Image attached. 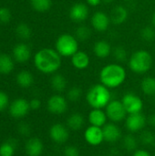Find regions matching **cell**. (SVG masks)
<instances>
[{
  "instance_id": "cell-1",
  "label": "cell",
  "mask_w": 155,
  "mask_h": 156,
  "mask_svg": "<svg viewBox=\"0 0 155 156\" xmlns=\"http://www.w3.org/2000/svg\"><path fill=\"white\" fill-rule=\"evenodd\" d=\"M61 56L56 49L44 48L39 49L34 57V65L38 71L44 74L57 72L61 67Z\"/></svg>"
},
{
  "instance_id": "cell-2",
  "label": "cell",
  "mask_w": 155,
  "mask_h": 156,
  "mask_svg": "<svg viewBox=\"0 0 155 156\" xmlns=\"http://www.w3.org/2000/svg\"><path fill=\"white\" fill-rule=\"evenodd\" d=\"M127 73L125 69L117 64L111 63L103 67L100 72V83L109 89H115L120 87L125 81Z\"/></svg>"
},
{
  "instance_id": "cell-3",
  "label": "cell",
  "mask_w": 155,
  "mask_h": 156,
  "mask_svg": "<svg viewBox=\"0 0 155 156\" xmlns=\"http://www.w3.org/2000/svg\"><path fill=\"white\" fill-rule=\"evenodd\" d=\"M86 100L92 109H103L111 101V94L110 89L103 84H95L89 89Z\"/></svg>"
},
{
  "instance_id": "cell-4",
  "label": "cell",
  "mask_w": 155,
  "mask_h": 156,
  "mask_svg": "<svg viewBox=\"0 0 155 156\" xmlns=\"http://www.w3.org/2000/svg\"><path fill=\"white\" fill-rule=\"evenodd\" d=\"M153 56L144 49L135 51L129 58V68L136 74H144L153 66Z\"/></svg>"
},
{
  "instance_id": "cell-5",
  "label": "cell",
  "mask_w": 155,
  "mask_h": 156,
  "mask_svg": "<svg viewBox=\"0 0 155 156\" xmlns=\"http://www.w3.org/2000/svg\"><path fill=\"white\" fill-rule=\"evenodd\" d=\"M55 49L61 57H72L79 51V42L76 37L65 33L60 35L55 43Z\"/></svg>"
},
{
  "instance_id": "cell-6",
  "label": "cell",
  "mask_w": 155,
  "mask_h": 156,
  "mask_svg": "<svg viewBox=\"0 0 155 156\" xmlns=\"http://www.w3.org/2000/svg\"><path fill=\"white\" fill-rule=\"evenodd\" d=\"M105 112L107 114L108 119L114 123L124 121L128 115L122 101H117V100H113L110 101V103L106 106Z\"/></svg>"
},
{
  "instance_id": "cell-7",
  "label": "cell",
  "mask_w": 155,
  "mask_h": 156,
  "mask_svg": "<svg viewBox=\"0 0 155 156\" xmlns=\"http://www.w3.org/2000/svg\"><path fill=\"white\" fill-rule=\"evenodd\" d=\"M122 102L128 114L142 112V111L143 109V100L138 95L132 93V92L126 93L122 97Z\"/></svg>"
},
{
  "instance_id": "cell-8",
  "label": "cell",
  "mask_w": 155,
  "mask_h": 156,
  "mask_svg": "<svg viewBox=\"0 0 155 156\" xmlns=\"http://www.w3.org/2000/svg\"><path fill=\"white\" fill-rule=\"evenodd\" d=\"M48 110L50 113L60 115L67 112L68 110V102L67 100L58 94L52 95L48 101Z\"/></svg>"
},
{
  "instance_id": "cell-9",
  "label": "cell",
  "mask_w": 155,
  "mask_h": 156,
  "mask_svg": "<svg viewBox=\"0 0 155 156\" xmlns=\"http://www.w3.org/2000/svg\"><path fill=\"white\" fill-rule=\"evenodd\" d=\"M147 119L142 112L128 114L125 119L126 128L132 133H138L142 131L145 127Z\"/></svg>"
},
{
  "instance_id": "cell-10",
  "label": "cell",
  "mask_w": 155,
  "mask_h": 156,
  "mask_svg": "<svg viewBox=\"0 0 155 156\" xmlns=\"http://www.w3.org/2000/svg\"><path fill=\"white\" fill-rule=\"evenodd\" d=\"M29 110V101L23 98L16 99L9 106V113L14 118H22L26 116L28 113Z\"/></svg>"
},
{
  "instance_id": "cell-11",
  "label": "cell",
  "mask_w": 155,
  "mask_h": 156,
  "mask_svg": "<svg viewBox=\"0 0 155 156\" xmlns=\"http://www.w3.org/2000/svg\"><path fill=\"white\" fill-rule=\"evenodd\" d=\"M84 138H85V141L91 146L100 145L104 141L102 128L90 125L85 130Z\"/></svg>"
},
{
  "instance_id": "cell-12",
  "label": "cell",
  "mask_w": 155,
  "mask_h": 156,
  "mask_svg": "<svg viewBox=\"0 0 155 156\" xmlns=\"http://www.w3.org/2000/svg\"><path fill=\"white\" fill-rule=\"evenodd\" d=\"M49 136L56 144H65L69 137L68 128L62 123H55L49 129Z\"/></svg>"
},
{
  "instance_id": "cell-13",
  "label": "cell",
  "mask_w": 155,
  "mask_h": 156,
  "mask_svg": "<svg viewBox=\"0 0 155 156\" xmlns=\"http://www.w3.org/2000/svg\"><path fill=\"white\" fill-rule=\"evenodd\" d=\"M89 7L86 4L76 3L69 9V17L76 23H81L85 21L89 16Z\"/></svg>"
},
{
  "instance_id": "cell-14",
  "label": "cell",
  "mask_w": 155,
  "mask_h": 156,
  "mask_svg": "<svg viewBox=\"0 0 155 156\" xmlns=\"http://www.w3.org/2000/svg\"><path fill=\"white\" fill-rule=\"evenodd\" d=\"M111 24L110 16L105 12L97 11L93 14L91 17V25L93 28L98 32H105Z\"/></svg>"
},
{
  "instance_id": "cell-15",
  "label": "cell",
  "mask_w": 155,
  "mask_h": 156,
  "mask_svg": "<svg viewBox=\"0 0 155 156\" xmlns=\"http://www.w3.org/2000/svg\"><path fill=\"white\" fill-rule=\"evenodd\" d=\"M102 131L105 142L113 144L118 142L122 138V131L114 122L106 123L102 127Z\"/></svg>"
},
{
  "instance_id": "cell-16",
  "label": "cell",
  "mask_w": 155,
  "mask_h": 156,
  "mask_svg": "<svg viewBox=\"0 0 155 156\" xmlns=\"http://www.w3.org/2000/svg\"><path fill=\"white\" fill-rule=\"evenodd\" d=\"M13 58L16 62L25 63L31 58V49L25 43H18L13 48Z\"/></svg>"
},
{
  "instance_id": "cell-17",
  "label": "cell",
  "mask_w": 155,
  "mask_h": 156,
  "mask_svg": "<svg viewBox=\"0 0 155 156\" xmlns=\"http://www.w3.org/2000/svg\"><path fill=\"white\" fill-rule=\"evenodd\" d=\"M71 64L72 66L79 70H83L87 69L90 63V58L89 55L85 51L79 50L71 57Z\"/></svg>"
},
{
  "instance_id": "cell-18",
  "label": "cell",
  "mask_w": 155,
  "mask_h": 156,
  "mask_svg": "<svg viewBox=\"0 0 155 156\" xmlns=\"http://www.w3.org/2000/svg\"><path fill=\"white\" fill-rule=\"evenodd\" d=\"M25 149L28 156H40L43 153L44 145L40 139L33 137L26 142Z\"/></svg>"
},
{
  "instance_id": "cell-19",
  "label": "cell",
  "mask_w": 155,
  "mask_h": 156,
  "mask_svg": "<svg viewBox=\"0 0 155 156\" xmlns=\"http://www.w3.org/2000/svg\"><path fill=\"white\" fill-rule=\"evenodd\" d=\"M107 114L102 109H93L89 113V122L90 125L102 128L107 123Z\"/></svg>"
},
{
  "instance_id": "cell-20",
  "label": "cell",
  "mask_w": 155,
  "mask_h": 156,
  "mask_svg": "<svg viewBox=\"0 0 155 156\" xmlns=\"http://www.w3.org/2000/svg\"><path fill=\"white\" fill-rule=\"evenodd\" d=\"M129 12L123 5H116L111 11V22L114 25H122L127 20Z\"/></svg>"
},
{
  "instance_id": "cell-21",
  "label": "cell",
  "mask_w": 155,
  "mask_h": 156,
  "mask_svg": "<svg viewBox=\"0 0 155 156\" xmlns=\"http://www.w3.org/2000/svg\"><path fill=\"white\" fill-rule=\"evenodd\" d=\"M93 52L99 58H106L111 55V47L106 40H99L93 46Z\"/></svg>"
},
{
  "instance_id": "cell-22",
  "label": "cell",
  "mask_w": 155,
  "mask_h": 156,
  "mask_svg": "<svg viewBox=\"0 0 155 156\" xmlns=\"http://www.w3.org/2000/svg\"><path fill=\"white\" fill-rule=\"evenodd\" d=\"M14 69V60L8 54H0V74L8 75Z\"/></svg>"
},
{
  "instance_id": "cell-23",
  "label": "cell",
  "mask_w": 155,
  "mask_h": 156,
  "mask_svg": "<svg viewBox=\"0 0 155 156\" xmlns=\"http://www.w3.org/2000/svg\"><path fill=\"white\" fill-rule=\"evenodd\" d=\"M16 83L22 88H29L34 83V77L28 70H21L16 74Z\"/></svg>"
},
{
  "instance_id": "cell-24",
  "label": "cell",
  "mask_w": 155,
  "mask_h": 156,
  "mask_svg": "<svg viewBox=\"0 0 155 156\" xmlns=\"http://www.w3.org/2000/svg\"><path fill=\"white\" fill-rule=\"evenodd\" d=\"M67 125L68 128L72 131H79L84 125V118L79 112L72 113L67 120Z\"/></svg>"
},
{
  "instance_id": "cell-25",
  "label": "cell",
  "mask_w": 155,
  "mask_h": 156,
  "mask_svg": "<svg viewBox=\"0 0 155 156\" xmlns=\"http://www.w3.org/2000/svg\"><path fill=\"white\" fill-rule=\"evenodd\" d=\"M50 82H51V87L53 88V90L58 92L64 91L66 90L67 84H68L67 79L62 74H59V73L53 75Z\"/></svg>"
},
{
  "instance_id": "cell-26",
  "label": "cell",
  "mask_w": 155,
  "mask_h": 156,
  "mask_svg": "<svg viewBox=\"0 0 155 156\" xmlns=\"http://www.w3.org/2000/svg\"><path fill=\"white\" fill-rule=\"evenodd\" d=\"M141 89L145 95L153 96L155 95V78L145 77L141 83Z\"/></svg>"
},
{
  "instance_id": "cell-27",
  "label": "cell",
  "mask_w": 155,
  "mask_h": 156,
  "mask_svg": "<svg viewBox=\"0 0 155 156\" xmlns=\"http://www.w3.org/2000/svg\"><path fill=\"white\" fill-rule=\"evenodd\" d=\"M30 5L37 12H46L51 8L52 0H30Z\"/></svg>"
},
{
  "instance_id": "cell-28",
  "label": "cell",
  "mask_w": 155,
  "mask_h": 156,
  "mask_svg": "<svg viewBox=\"0 0 155 156\" xmlns=\"http://www.w3.org/2000/svg\"><path fill=\"white\" fill-rule=\"evenodd\" d=\"M122 147L128 152H134L138 147V141L132 134H127L122 139Z\"/></svg>"
},
{
  "instance_id": "cell-29",
  "label": "cell",
  "mask_w": 155,
  "mask_h": 156,
  "mask_svg": "<svg viewBox=\"0 0 155 156\" xmlns=\"http://www.w3.org/2000/svg\"><path fill=\"white\" fill-rule=\"evenodd\" d=\"M16 34L21 39H29L32 35V31L27 24L20 23L16 27Z\"/></svg>"
},
{
  "instance_id": "cell-30",
  "label": "cell",
  "mask_w": 155,
  "mask_h": 156,
  "mask_svg": "<svg viewBox=\"0 0 155 156\" xmlns=\"http://www.w3.org/2000/svg\"><path fill=\"white\" fill-rule=\"evenodd\" d=\"M16 144L13 141H6L0 146V156H13L15 154Z\"/></svg>"
},
{
  "instance_id": "cell-31",
  "label": "cell",
  "mask_w": 155,
  "mask_h": 156,
  "mask_svg": "<svg viewBox=\"0 0 155 156\" xmlns=\"http://www.w3.org/2000/svg\"><path fill=\"white\" fill-rule=\"evenodd\" d=\"M140 141L143 144L146 146H154L155 145V134L151 131H143L141 133Z\"/></svg>"
},
{
  "instance_id": "cell-32",
  "label": "cell",
  "mask_w": 155,
  "mask_h": 156,
  "mask_svg": "<svg viewBox=\"0 0 155 156\" xmlns=\"http://www.w3.org/2000/svg\"><path fill=\"white\" fill-rule=\"evenodd\" d=\"M90 35H91V31L87 26L81 25L76 30V37H77V39L81 40V41H85V40L89 39Z\"/></svg>"
},
{
  "instance_id": "cell-33",
  "label": "cell",
  "mask_w": 155,
  "mask_h": 156,
  "mask_svg": "<svg viewBox=\"0 0 155 156\" xmlns=\"http://www.w3.org/2000/svg\"><path fill=\"white\" fill-rule=\"evenodd\" d=\"M141 36L143 37V40L145 41H153L155 38V29L153 27H144L142 29L141 32Z\"/></svg>"
},
{
  "instance_id": "cell-34",
  "label": "cell",
  "mask_w": 155,
  "mask_h": 156,
  "mask_svg": "<svg viewBox=\"0 0 155 156\" xmlns=\"http://www.w3.org/2000/svg\"><path fill=\"white\" fill-rule=\"evenodd\" d=\"M82 95V90L79 87H72L68 91V99L70 101H78Z\"/></svg>"
},
{
  "instance_id": "cell-35",
  "label": "cell",
  "mask_w": 155,
  "mask_h": 156,
  "mask_svg": "<svg viewBox=\"0 0 155 156\" xmlns=\"http://www.w3.org/2000/svg\"><path fill=\"white\" fill-rule=\"evenodd\" d=\"M113 57L119 62H123L127 59V51L123 47H116L113 49Z\"/></svg>"
},
{
  "instance_id": "cell-36",
  "label": "cell",
  "mask_w": 155,
  "mask_h": 156,
  "mask_svg": "<svg viewBox=\"0 0 155 156\" xmlns=\"http://www.w3.org/2000/svg\"><path fill=\"white\" fill-rule=\"evenodd\" d=\"M12 19V13L9 8L5 6L0 7V22L3 24H7Z\"/></svg>"
},
{
  "instance_id": "cell-37",
  "label": "cell",
  "mask_w": 155,
  "mask_h": 156,
  "mask_svg": "<svg viewBox=\"0 0 155 156\" xmlns=\"http://www.w3.org/2000/svg\"><path fill=\"white\" fill-rule=\"evenodd\" d=\"M63 154L64 156H79V151L74 145H68L65 147Z\"/></svg>"
},
{
  "instance_id": "cell-38",
  "label": "cell",
  "mask_w": 155,
  "mask_h": 156,
  "mask_svg": "<svg viewBox=\"0 0 155 156\" xmlns=\"http://www.w3.org/2000/svg\"><path fill=\"white\" fill-rule=\"evenodd\" d=\"M9 103V98L7 94L2 90H0V112H3Z\"/></svg>"
},
{
  "instance_id": "cell-39",
  "label": "cell",
  "mask_w": 155,
  "mask_h": 156,
  "mask_svg": "<svg viewBox=\"0 0 155 156\" xmlns=\"http://www.w3.org/2000/svg\"><path fill=\"white\" fill-rule=\"evenodd\" d=\"M17 131L18 133L23 135V136H28L31 133V128L30 126L27 124V123H25V122H22L18 125L17 127Z\"/></svg>"
},
{
  "instance_id": "cell-40",
  "label": "cell",
  "mask_w": 155,
  "mask_h": 156,
  "mask_svg": "<svg viewBox=\"0 0 155 156\" xmlns=\"http://www.w3.org/2000/svg\"><path fill=\"white\" fill-rule=\"evenodd\" d=\"M29 105H30V109L31 110L36 111V110H38L41 107V101L38 99H32L29 101Z\"/></svg>"
},
{
  "instance_id": "cell-41",
  "label": "cell",
  "mask_w": 155,
  "mask_h": 156,
  "mask_svg": "<svg viewBox=\"0 0 155 156\" xmlns=\"http://www.w3.org/2000/svg\"><path fill=\"white\" fill-rule=\"evenodd\" d=\"M132 156H152L151 154L146 151V150H143V149H137L136 151L133 152Z\"/></svg>"
},
{
  "instance_id": "cell-42",
  "label": "cell",
  "mask_w": 155,
  "mask_h": 156,
  "mask_svg": "<svg viewBox=\"0 0 155 156\" xmlns=\"http://www.w3.org/2000/svg\"><path fill=\"white\" fill-rule=\"evenodd\" d=\"M147 122H148L151 126L155 127V113L151 114V115L148 117V119H147Z\"/></svg>"
},
{
  "instance_id": "cell-43",
  "label": "cell",
  "mask_w": 155,
  "mask_h": 156,
  "mask_svg": "<svg viewBox=\"0 0 155 156\" xmlns=\"http://www.w3.org/2000/svg\"><path fill=\"white\" fill-rule=\"evenodd\" d=\"M86 2L88 5H90L91 6H97L102 2V0H86Z\"/></svg>"
},
{
  "instance_id": "cell-44",
  "label": "cell",
  "mask_w": 155,
  "mask_h": 156,
  "mask_svg": "<svg viewBox=\"0 0 155 156\" xmlns=\"http://www.w3.org/2000/svg\"><path fill=\"white\" fill-rule=\"evenodd\" d=\"M152 23H153V27H155V12H154V13H153V16H152Z\"/></svg>"
},
{
  "instance_id": "cell-45",
  "label": "cell",
  "mask_w": 155,
  "mask_h": 156,
  "mask_svg": "<svg viewBox=\"0 0 155 156\" xmlns=\"http://www.w3.org/2000/svg\"><path fill=\"white\" fill-rule=\"evenodd\" d=\"M114 0H102V2H104V3H106V4H111V3H112Z\"/></svg>"
},
{
  "instance_id": "cell-46",
  "label": "cell",
  "mask_w": 155,
  "mask_h": 156,
  "mask_svg": "<svg viewBox=\"0 0 155 156\" xmlns=\"http://www.w3.org/2000/svg\"><path fill=\"white\" fill-rule=\"evenodd\" d=\"M123 1H126V2H128V1H131V0H123Z\"/></svg>"
},
{
  "instance_id": "cell-47",
  "label": "cell",
  "mask_w": 155,
  "mask_h": 156,
  "mask_svg": "<svg viewBox=\"0 0 155 156\" xmlns=\"http://www.w3.org/2000/svg\"><path fill=\"white\" fill-rule=\"evenodd\" d=\"M99 156H106V155H99Z\"/></svg>"
},
{
  "instance_id": "cell-48",
  "label": "cell",
  "mask_w": 155,
  "mask_h": 156,
  "mask_svg": "<svg viewBox=\"0 0 155 156\" xmlns=\"http://www.w3.org/2000/svg\"><path fill=\"white\" fill-rule=\"evenodd\" d=\"M154 156H155V155H154Z\"/></svg>"
}]
</instances>
